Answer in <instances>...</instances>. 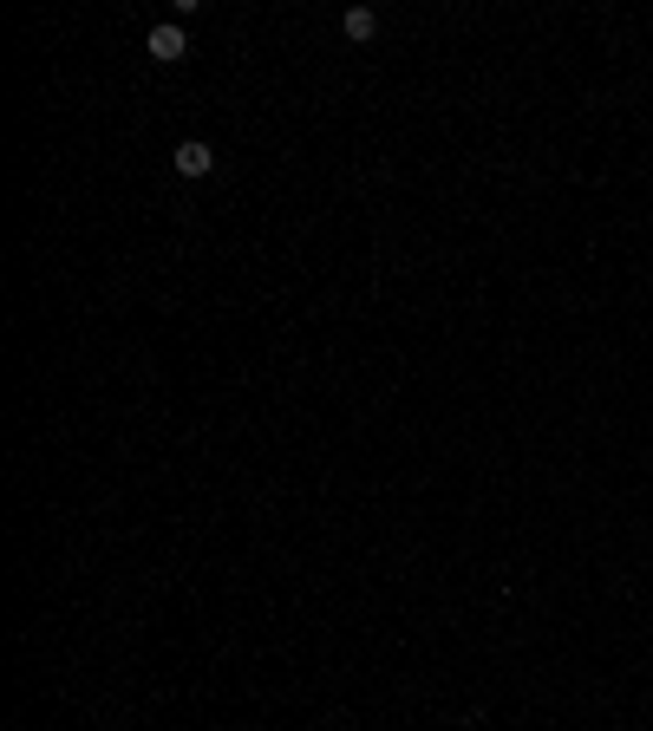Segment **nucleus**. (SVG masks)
<instances>
[{"mask_svg":"<svg viewBox=\"0 0 653 731\" xmlns=\"http://www.w3.org/2000/svg\"><path fill=\"white\" fill-rule=\"evenodd\" d=\"M170 164H177V177H209V170H216V151H209L203 138H190V144H177Z\"/></svg>","mask_w":653,"mask_h":731,"instance_id":"2","label":"nucleus"},{"mask_svg":"<svg viewBox=\"0 0 653 731\" xmlns=\"http://www.w3.org/2000/svg\"><path fill=\"white\" fill-rule=\"evenodd\" d=\"M144 53H151L157 66H177V59L190 53V40H183V27H177V20H164V27H151V40H144Z\"/></svg>","mask_w":653,"mask_h":731,"instance_id":"1","label":"nucleus"},{"mask_svg":"<svg viewBox=\"0 0 653 731\" xmlns=\"http://www.w3.org/2000/svg\"><path fill=\"white\" fill-rule=\"evenodd\" d=\"M340 33H347V40H373L379 14H373V7H347V14H340Z\"/></svg>","mask_w":653,"mask_h":731,"instance_id":"3","label":"nucleus"}]
</instances>
